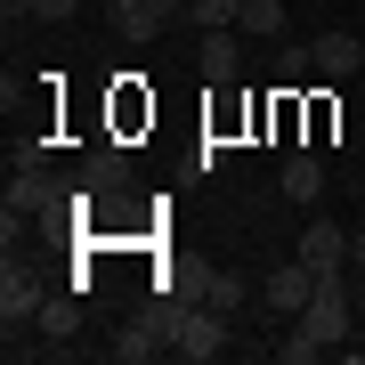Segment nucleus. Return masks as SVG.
Here are the masks:
<instances>
[{
    "label": "nucleus",
    "mask_w": 365,
    "mask_h": 365,
    "mask_svg": "<svg viewBox=\"0 0 365 365\" xmlns=\"http://www.w3.org/2000/svg\"><path fill=\"white\" fill-rule=\"evenodd\" d=\"M57 211H81V179H57V170H9V211H0V235L16 244V227H41Z\"/></svg>",
    "instance_id": "f257e3e1"
},
{
    "label": "nucleus",
    "mask_w": 365,
    "mask_h": 365,
    "mask_svg": "<svg viewBox=\"0 0 365 365\" xmlns=\"http://www.w3.org/2000/svg\"><path fill=\"white\" fill-rule=\"evenodd\" d=\"M300 325H309L317 341H349V325H357V284H341V276H317V292H309V309H300Z\"/></svg>",
    "instance_id": "f03ea898"
},
{
    "label": "nucleus",
    "mask_w": 365,
    "mask_h": 365,
    "mask_svg": "<svg viewBox=\"0 0 365 365\" xmlns=\"http://www.w3.org/2000/svg\"><path fill=\"white\" fill-rule=\"evenodd\" d=\"M41 300H49V292H41V268L9 252V268H0V325H33Z\"/></svg>",
    "instance_id": "7ed1b4c3"
},
{
    "label": "nucleus",
    "mask_w": 365,
    "mask_h": 365,
    "mask_svg": "<svg viewBox=\"0 0 365 365\" xmlns=\"http://www.w3.org/2000/svg\"><path fill=\"white\" fill-rule=\"evenodd\" d=\"M163 349H170V317H163V300H146L130 325H122L114 357H122V365H146V357H163Z\"/></svg>",
    "instance_id": "20e7f679"
},
{
    "label": "nucleus",
    "mask_w": 365,
    "mask_h": 365,
    "mask_svg": "<svg viewBox=\"0 0 365 365\" xmlns=\"http://www.w3.org/2000/svg\"><path fill=\"white\" fill-rule=\"evenodd\" d=\"M300 260H309L317 276H341V268H349V227L309 220V227H300Z\"/></svg>",
    "instance_id": "39448f33"
},
{
    "label": "nucleus",
    "mask_w": 365,
    "mask_h": 365,
    "mask_svg": "<svg viewBox=\"0 0 365 365\" xmlns=\"http://www.w3.org/2000/svg\"><path fill=\"white\" fill-rule=\"evenodd\" d=\"M309 292H317V268L292 252V268H276L260 300H268V317H300V309H309Z\"/></svg>",
    "instance_id": "423d86ee"
},
{
    "label": "nucleus",
    "mask_w": 365,
    "mask_h": 365,
    "mask_svg": "<svg viewBox=\"0 0 365 365\" xmlns=\"http://www.w3.org/2000/svg\"><path fill=\"white\" fill-rule=\"evenodd\" d=\"M73 179L90 187V195H122V187H130V146H90Z\"/></svg>",
    "instance_id": "0eeeda50"
},
{
    "label": "nucleus",
    "mask_w": 365,
    "mask_h": 365,
    "mask_svg": "<svg viewBox=\"0 0 365 365\" xmlns=\"http://www.w3.org/2000/svg\"><path fill=\"white\" fill-rule=\"evenodd\" d=\"M276 187H284V203H317V195H325V163H317L309 146H292L284 170H276Z\"/></svg>",
    "instance_id": "6e6552de"
},
{
    "label": "nucleus",
    "mask_w": 365,
    "mask_h": 365,
    "mask_svg": "<svg viewBox=\"0 0 365 365\" xmlns=\"http://www.w3.org/2000/svg\"><path fill=\"white\" fill-rule=\"evenodd\" d=\"M309 57H317V73H325V81H349V73L365 66V41H349V33H325V41H309Z\"/></svg>",
    "instance_id": "1a4fd4ad"
},
{
    "label": "nucleus",
    "mask_w": 365,
    "mask_h": 365,
    "mask_svg": "<svg viewBox=\"0 0 365 365\" xmlns=\"http://www.w3.org/2000/svg\"><path fill=\"white\" fill-rule=\"evenodd\" d=\"M235 66H244V49H235V25H211V33H203V81H211V90H227Z\"/></svg>",
    "instance_id": "9d476101"
},
{
    "label": "nucleus",
    "mask_w": 365,
    "mask_h": 365,
    "mask_svg": "<svg viewBox=\"0 0 365 365\" xmlns=\"http://www.w3.org/2000/svg\"><path fill=\"white\" fill-rule=\"evenodd\" d=\"M179 16H187V0H138V16H130L122 33H130V41H155V33L179 25Z\"/></svg>",
    "instance_id": "9b49d317"
},
{
    "label": "nucleus",
    "mask_w": 365,
    "mask_h": 365,
    "mask_svg": "<svg viewBox=\"0 0 365 365\" xmlns=\"http://www.w3.org/2000/svg\"><path fill=\"white\" fill-rule=\"evenodd\" d=\"M73 325H81V300L73 292H49V300H41V333H49V341H66Z\"/></svg>",
    "instance_id": "f8f14e48"
},
{
    "label": "nucleus",
    "mask_w": 365,
    "mask_h": 365,
    "mask_svg": "<svg viewBox=\"0 0 365 365\" xmlns=\"http://www.w3.org/2000/svg\"><path fill=\"white\" fill-rule=\"evenodd\" d=\"M203 300H211V309H227V317H235V309L252 300V284H244V276H227V268H211V276H203Z\"/></svg>",
    "instance_id": "ddd939ff"
},
{
    "label": "nucleus",
    "mask_w": 365,
    "mask_h": 365,
    "mask_svg": "<svg viewBox=\"0 0 365 365\" xmlns=\"http://www.w3.org/2000/svg\"><path fill=\"white\" fill-rule=\"evenodd\" d=\"M244 33H260V41H276L284 33V0H244V16H235Z\"/></svg>",
    "instance_id": "4468645a"
},
{
    "label": "nucleus",
    "mask_w": 365,
    "mask_h": 365,
    "mask_svg": "<svg viewBox=\"0 0 365 365\" xmlns=\"http://www.w3.org/2000/svg\"><path fill=\"white\" fill-rule=\"evenodd\" d=\"M276 357H284V365H317V357H325V341H317L309 325H292V333H276Z\"/></svg>",
    "instance_id": "2eb2a0df"
},
{
    "label": "nucleus",
    "mask_w": 365,
    "mask_h": 365,
    "mask_svg": "<svg viewBox=\"0 0 365 365\" xmlns=\"http://www.w3.org/2000/svg\"><path fill=\"white\" fill-rule=\"evenodd\" d=\"M235 16H244V0H187V25H235Z\"/></svg>",
    "instance_id": "dca6fc26"
},
{
    "label": "nucleus",
    "mask_w": 365,
    "mask_h": 365,
    "mask_svg": "<svg viewBox=\"0 0 365 365\" xmlns=\"http://www.w3.org/2000/svg\"><path fill=\"white\" fill-rule=\"evenodd\" d=\"M300 73H317L309 41H292V49H276V81H300Z\"/></svg>",
    "instance_id": "f3484780"
},
{
    "label": "nucleus",
    "mask_w": 365,
    "mask_h": 365,
    "mask_svg": "<svg viewBox=\"0 0 365 365\" xmlns=\"http://www.w3.org/2000/svg\"><path fill=\"white\" fill-rule=\"evenodd\" d=\"M49 155H57L49 138H25V146H9V170H49Z\"/></svg>",
    "instance_id": "a211bd4d"
},
{
    "label": "nucleus",
    "mask_w": 365,
    "mask_h": 365,
    "mask_svg": "<svg viewBox=\"0 0 365 365\" xmlns=\"http://www.w3.org/2000/svg\"><path fill=\"white\" fill-rule=\"evenodd\" d=\"M73 9H81V0H33V16H41V25H66Z\"/></svg>",
    "instance_id": "6ab92c4d"
},
{
    "label": "nucleus",
    "mask_w": 365,
    "mask_h": 365,
    "mask_svg": "<svg viewBox=\"0 0 365 365\" xmlns=\"http://www.w3.org/2000/svg\"><path fill=\"white\" fill-rule=\"evenodd\" d=\"M106 16H114V25H130V16H138V0H106Z\"/></svg>",
    "instance_id": "aec40b11"
},
{
    "label": "nucleus",
    "mask_w": 365,
    "mask_h": 365,
    "mask_svg": "<svg viewBox=\"0 0 365 365\" xmlns=\"http://www.w3.org/2000/svg\"><path fill=\"white\" fill-rule=\"evenodd\" d=\"M357 317H365V268H357Z\"/></svg>",
    "instance_id": "412c9836"
},
{
    "label": "nucleus",
    "mask_w": 365,
    "mask_h": 365,
    "mask_svg": "<svg viewBox=\"0 0 365 365\" xmlns=\"http://www.w3.org/2000/svg\"><path fill=\"white\" fill-rule=\"evenodd\" d=\"M357 211H365V203H357ZM357 227H365V220H357Z\"/></svg>",
    "instance_id": "4be33fe9"
}]
</instances>
